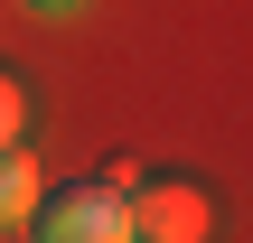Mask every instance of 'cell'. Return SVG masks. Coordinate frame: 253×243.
<instances>
[{"mask_svg": "<svg viewBox=\"0 0 253 243\" xmlns=\"http://www.w3.org/2000/svg\"><path fill=\"white\" fill-rule=\"evenodd\" d=\"M122 178L131 169H94V178H66V187H38L28 197V243H131Z\"/></svg>", "mask_w": 253, "mask_h": 243, "instance_id": "cell-1", "label": "cell"}, {"mask_svg": "<svg viewBox=\"0 0 253 243\" xmlns=\"http://www.w3.org/2000/svg\"><path fill=\"white\" fill-rule=\"evenodd\" d=\"M122 225H131V243H207L216 234V206L178 169H131L122 178Z\"/></svg>", "mask_w": 253, "mask_h": 243, "instance_id": "cell-2", "label": "cell"}, {"mask_svg": "<svg viewBox=\"0 0 253 243\" xmlns=\"http://www.w3.org/2000/svg\"><path fill=\"white\" fill-rule=\"evenodd\" d=\"M28 197H38V159H28L19 140H0V225H19Z\"/></svg>", "mask_w": 253, "mask_h": 243, "instance_id": "cell-3", "label": "cell"}, {"mask_svg": "<svg viewBox=\"0 0 253 243\" xmlns=\"http://www.w3.org/2000/svg\"><path fill=\"white\" fill-rule=\"evenodd\" d=\"M19 122H28V84L0 66V140H19Z\"/></svg>", "mask_w": 253, "mask_h": 243, "instance_id": "cell-4", "label": "cell"}, {"mask_svg": "<svg viewBox=\"0 0 253 243\" xmlns=\"http://www.w3.org/2000/svg\"><path fill=\"white\" fill-rule=\"evenodd\" d=\"M38 9H66V0H38Z\"/></svg>", "mask_w": 253, "mask_h": 243, "instance_id": "cell-5", "label": "cell"}]
</instances>
